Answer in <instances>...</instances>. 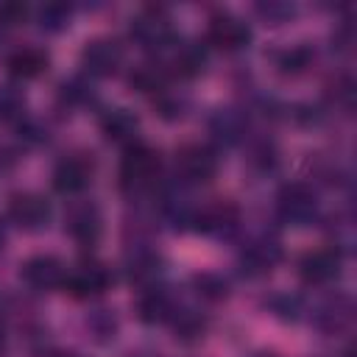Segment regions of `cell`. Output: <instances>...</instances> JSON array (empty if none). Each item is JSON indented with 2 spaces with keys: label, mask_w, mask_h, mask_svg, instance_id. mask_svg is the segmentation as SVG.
<instances>
[{
  "label": "cell",
  "mask_w": 357,
  "mask_h": 357,
  "mask_svg": "<svg viewBox=\"0 0 357 357\" xmlns=\"http://www.w3.org/2000/svg\"><path fill=\"white\" fill-rule=\"evenodd\" d=\"M159 170H162L159 153L145 142H131L120 162V181L128 190H145L156 181Z\"/></svg>",
  "instance_id": "1"
},
{
  "label": "cell",
  "mask_w": 357,
  "mask_h": 357,
  "mask_svg": "<svg viewBox=\"0 0 357 357\" xmlns=\"http://www.w3.org/2000/svg\"><path fill=\"white\" fill-rule=\"evenodd\" d=\"M218 170V156L209 145H184L178 153H176V173L190 181V184H201V181H209Z\"/></svg>",
  "instance_id": "2"
},
{
  "label": "cell",
  "mask_w": 357,
  "mask_h": 357,
  "mask_svg": "<svg viewBox=\"0 0 357 357\" xmlns=\"http://www.w3.org/2000/svg\"><path fill=\"white\" fill-rule=\"evenodd\" d=\"M251 39V31L243 20L231 17V14H215L209 17V25H206V42L223 53H234L240 47H245Z\"/></svg>",
  "instance_id": "3"
},
{
  "label": "cell",
  "mask_w": 357,
  "mask_h": 357,
  "mask_svg": "<svg viewBox=\"0 0 357 357\" xmlns=\"http://www.w3.org/2000/svg\"><path fill=\"white\" fill-rule=\"evenodd\" d=\"M20 276L33 290H53V287H64L67 268L53 254H36V257H31V259L22 262Z\"/></svg>",
  "instance_id": "4"
},
{
  "label": "cell",
  "mask_w": 357,
  "mask_h": 357,
  "mask_svg": "<svg viewBox=\"0 0 357 357\" xmlns=\"http://www.w3.org/2000/svg\"><path fill=\"white\" fill-rule=\"evenodd\" d=\"M8 218L25 231H36L50 220V204L39 192H14L8 198Z\"/></svg>",
  "instance_id": "5"
},
{
  "label": "cell",
  "mask_w": 357,
  "mask_h": 357,
  "mask_svg": "<svg viewBox=\"0 0 357 357\" xmlns=\"http://www.w3.org/2000/svg\"><path fill=\"white\" fill-rule=\"evenodd\" d=\"M340 251L326 245V248H312L298 259V276L307 284H326L340 273Z\"/></svg>",
  "instance_id": "6"
},
{
  "label": "cell",
  "mask_w": 357,
  "mask_h": 357,
  "mask_svg": "<svg viewBox=\"0 0 357 357\" xmlns=\"http://www.w3.org/2000/svg\"><path fill=\"white\" fill-rule=\"evenodd\" d=\"M131 36L142 45V47H162L170 42V17L165 8L151 6L145 11H139L131 22Z\"/></svg>",
  "instance_id": "7"
},
{
  "label": "cell",
  "mask_w": 357,
  "mask_h": 357,
  "mask_svg": "<svg viewBox=\"0 0 357 357\" xmlns=\"http://www.w3.org/2000/svg\"><path fill=\"white\" fill-rule=\"evenodd\" d=\"M109 282H112V273L100 262H81L78 268L67 271L64 290L75 298H89V296L103 293L109 287Z\"/></svg>",
  "instance_id": "8"
},
{
  "label": "cell",
  "mask_w": 357,
  "mask_h": 357,
  "mask_svg": "<svg viewBox=\"0 0 357 357\" xmlns=\"http://www.w3.org/2000/svg\"><path fill=\"white\" fill-rule=\"evenodd\" d=\"M123 61V47L114 39H92L81 50V64L89 75H112Z\"/></svg>",
  "instance_id": "9"
},
{
  "label": "cell",
  "mask_w": 357,
  "mask_h": 357,
  "mask_svg": "<svg viewBox=\"0 0 357 357\" xmlns=\"http://www.w3.org/2000/svg\"><path fill=\"white\" fill-rule=\"evenodd\" d=\"M276 206L287 223H307L315 215L318 204H315V192L307 184H287V187H282Z\"/></svg>",
  "instance_id": "10"
},
{
  "label": "cell",
  "mask_w": 357,
  "mask_h": 357,
  "mask_svg": "<svg viewBox=\"0 0 357 357\" xmlns=\"http://www.w3.org/2000/svg\"><path fill=\"white\" fill-rule=\"evenodd\" d=\"M92 181V162L84 156H67L53 170V187L64 195H75L86 190Z\"/></svg>",
  "instance_id": "11"
},
{
  "label": "cell",
  "mask_w": 357,
  "mask_h": 357,
  "mask_svg": "<svg viewBox=\"0 0 357 357\" xmlns=\"http://www.w3.org/2000/svg\"><path fill=\"white\" fill-rule=\"evenodd\" d=\"M67 231L75 243L92 245L100 237V215L92 204H75L67 212Z\"/></svg>",
  "instance_id": "12"
},
{
  "label": "cell",
  "mask_w": 357,
  "mask_h": 357,
  "mask_svg": "<svg viewBox=\"0 0 357 357\" xmlns=\"http://www.w3.org/2000/svg\"><path fill=\"white\" fill-rule=\"evenodd\" d=\"M6 67H8V73H11L14 78L31 81V78H36V75L45 73L47 56H45V50H39V47H20V50H14V53L8 56Z\"/></svg>",
  "instance_id": "13"
},
{
  "label": "cell",
  "mask_w": 357,
  "mask_h": 357,
  "mask_svg": "<svg viewBox=\"0 0 357 357\" xmlns=\"http://www.w3.org/2000/svg\"><path fill=\"white\" fill-rule=\"evenodd\" d=\"M195 223L201 231H209V234H218V231H226L237 223V209L231 204H209L204 209L195 212Z\"/></svg>",
  "instance_id": "14"
},
{
  "label": "cell",
  "mask_w": 357,
  "mask_h": 357,
  "mask_svg": "<svg viewBox=\"0 0 357 357\" xmlns=\"http://www.w3.org/2000/svg\"><path fill=\"white\" fill-rule=\"evenodd\" d=\"M100 128H103V134H106L109 139L131 145V139H134V134H137V117H134L128 109H112V112L103 114Z\"/></svg>",
  "instance_id": "15"
},
{
  "label": "cell",
  "mask_w": 357,
  "mask_h": 357,
  "mask_svg": "<svg viewBox=\"0 0 357 357\" xmlns=\"http://www.w3.org/2000/svg\"><path fill=\"white\" fill-rule=\"evenodd\" d=\"M137 312H139V318H142L145 324H159V321H170L173 304H170V298H167L165 290L151 287V290H145V293L139 296Z\"/></svg>",
  "instance_id": "16"
},
{
  "label": "cell",
  "mask_w": 357,
  "mask_h": 357,
  "mask_svg": "<svg viewBox=\"0 0 357 357\" xmlns=\"http://www.w3.org/2000/svg\"><path fill=\"white\" fill-rule=\"evenodd\" d=\"M276 262H279L276 243H254L243 254V268H248V273H268Z\"/></svg>",
  "instance_id": "17"
},
{
  "label": "cell",
  "mask_w": 357,
  "mask_h": 357,
  "mask_svg": "<svg viewBox=\"0 0 357 357\" xmlns=\"http://www.w3.org/2000/svg\"><path fill=\"white\" fill-rule=\"evenodd\" d=\"M204 67V50H198L195 45H184L173 53L170 59V67H167V75H181V78H192L198 75Z\"/></svg>",
  "instance_id": "18"
},
{
  "label": "cell",
  "mask_w": 357,
  "mask_h": 357,
  "mask_svg": "<svg viewBox=\"0 0 357 357\" xmlns=\"http://www.w3.org/2000/svg\"><path fill=\"white\" fill-rule=\"evenodd\" d=\"M131 86L139 92H165V81H167V67L165 64H139L131 73Z\"/></svg>",
  "instance_id": "19"
},
{
  "label": "cell",
  "mask_w": 357,
  "mask_h": 357,
  "mask_svg": "<svg viewBox=\"0 0 357 357\" xmlns=\"http://www.w3.org/2000/svg\"><path fill=\"white\" fill-rule=\"evenodd\" d=\"M310 61H312V50L307 45H293V47L276 53V70L282 75H298L310 67Z\"/></svg>",
  "instance_id": "20"
},
{
  "label": "cell",
  "mask_w": 357,
  "mask_h": 357,
  "mask_svg": "<svg viewBox=\"0 0 357 357\" xmlns=\"http://www.w3.org/2000/svg\"><path fill=\"white\" fill-rule=\"evenodd\" d=\"M170 321H173V329H176V337H184V340H190V337H198V335L204 332V318H201L198 312H190V310H181V312L176 315V310H173V315H170Z\"/></svg>",
  "instance_id": "21"
},
{
  "label": "cell",
  "mask_w": 357,
  "mask_h": 357,
  "mask_svg": "<svg viewBox=\"0 0 357 357\" xmlns=\"http://www.w3.org/2000/svg\"><path fill=\"white\" fill-rule=\"evenodd\" d=\"M195 287H198V296H204V298H209V301H218V298L226 296V282H223L220 276H215V273H201V276H195Z\"/></svg>",
  "instance_id": "22"
},
{
  "label": "cell",
  "mask_w": 357,
  "mask_h": 357,
  "mask_svg": "<svg viewBox=\"0 0 357 357\" xmlns=\"http://www.w3.org/2000/svg\"><path fill=\"white\" fill-rule=\"evenodd\" d=\"M22 114V98L11 89H0V123H14Z\"/></svg>",
  "instance_id": "23"
},
{
  "label": "cell",
  "mask_w": 357,
  "mask_h": 357,
  "mask_svg": "<svg viewBox=\"0 0 357 357\" xmlns=\"http://www.w3.org/2000/svg\"><path fill=\"white\" fill-rule=\"evenodd\" d=\"M25 17H28V6H22V3H3L0 6V25L14 28V25H22Z\"/></svg>",
  "instance_id": "24"
},
{
  "label": "cell",
  "mask_w": 357,
  "mask_h": 357,
  "mask_svg": "<svg viewBox=\"0 0 357 357\" xmlns=\"http://www.w3.org/2000/svg\"><path fill=\"white\" fill-rule=\"evenodd\" d=\"M39 17H42V25H47V28H59L61 22H67L70 8H64V6H45V8L39 11Z\"/></svg>",
  "instance_id": "25"
},
{
  "label": "cell",
  "mask_w": 357,
  "mask_h": 357,
  "mask_svg": "<svg viewBox=\"0 0 357 357\" xmlns=\"http://www.w3.org/2000/svg\"><path fill=\"white\" fill-rule=\"evenodd\" d=\"M3 340H6V332H3V324H0V346H3Z\"/></svg>",
  "instance_id": "26"
},
{
  "label": "cell",
  "mask_w": 357,
  "mask_h": 357,
  "mask_svg": "<svg viewBox=\"0 0 357 357\" xmlns=\"http://www.w3.org/2000/svg\"><path fill=\"white\" fill-rule=\"evenodd\" d=\"M3 240H6V234H3V229H0V248H3Z\"/></svg>",
  "instance_id": "27"
},
{
  "label": "cell",
  "mask_w": 357,
  "mask_h": 357,
  "mask_svg": "<svg viewBox=\"0 0 357 357\" xmlns=\"http://www.w3.org/2000/svg\"><path fill=\"white\" fill-rule=\"evenodd\" d=\"M61 357H78V354H61Z\"/></svg>",
  "instance_id": "28"
}]
</instances>
